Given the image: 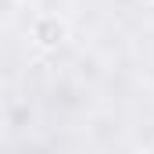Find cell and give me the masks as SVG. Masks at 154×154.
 <instances>
[{
  "label": "cell",
  "instance_id": "1",
  "mask_svg": "<svg viewBox=\"0 0 154 154\" xmlns=\"http://www.w3.org/2000/svg\"><path fill=\"white\" fill-rule=\"evenodd\" d=\"M32 36H36L39 47H57V43H65V36H68V25L57 14H43L36 25H32Z\"/></svg>",
  "mask_w": 154,
  "mask_h": 154
},
{
  "label": "cell",
  "instance_id": "2",
  "mask_svg": "<svg viewBox=\"0 0 154 154\" xmlns=\"http://www.w3.org/2000/svg\"><path fill=\"white\" fill-rule=\"evenodd\" d=\"M18 11V0H0V22H11Z\"/></svg>",
  "mask_w": 154,
  "mask_h": 154
},
{
  "label": "cell",
  "instance_id": "3",
  "mask_svg": "<svg viewBox=\"0 0 154 154\" xmlns=\"http://www.w3.org/2000/svg\"><path fill=\"white\" fill-rule=\"evenodd\" d=\"M147 154H151V151H147Z\"/></svg>",
  "mask_w": 154,
  "mask_h": 154
}]
</instances>
